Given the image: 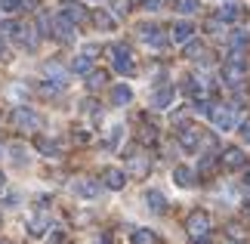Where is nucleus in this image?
<instances>
[{
    "label": "nucleus",
    "mask_w": 250,
    "mask_h": 244,
    "mask_svg": "<svg viewBox=\"0 0 250 244\" xmlns=\"http://www.w3.org/2000/svg\"><path fill=\"white\" fill-rule=\"evenodd\" d=\"M244 74H247V59H244V53H232L229 59L223 62V81L229 87H238L244 81Z\"/></svg>",
    "instance_id": "nucleus-1"
},
{
    "label": "nucleus",
    "mask_w": 250,
    "mask_h": 244,
    "mask_svg": "<svg viewBox=\"0 0 250 244\" xmlns=\"http://www.w3.org/2000/svg\"><path fill=\"white\" fill-rule=\"evenodd\" d=\"M238 109H241V105H216L213 114H210V121H213L216 130L229 133V130H235V124H238Z\"/></svg>",
    "instance_id": "nucleus-2"
},
{
    "label": "nucleus",
    "mask_w": 250,
    "mask_h": 244,
    "mask_svg": "<svg viewBox=\"0 0 250 244\" xmlns=\"http://www.w3.org/2000/svg\"><path fill=\"white\" fill-rule=\"evenodd\" d=\"M13 124L19 127V130H41L43 118L34 109H28V105H16L13 109Z\"/></svg>",
    "instance_id": "nucleus-3"
},
{
    "label": "nucleus",
    "mask_w": 250,
    "mask_h": 244,
    "mask_svg": "<svg viewBox=\"0 0 250 244\" xmlns=\"http://www.w3.org/2000/svg\"><path fill=\"white\" fill-rule=\"evenodd\" d=\"M186 232L191 238H207L210 235V213L207 210H191L188 213V220H186Z\"/></svg>",
    "instance_id": "nucleus-4"
},
{
    "label": "nucleus",
    "mask_w": 250,
    "mask_h": 244,
    "mask_svg": "<svg viewBox=\"0 0 250 244\" xmlns=\"http://www.w3.org/2000/svg\"><path fill=\"white\" fill-rule=\"evenodd\" d=\"M111 65H114L118 74H133V71H136V62H133L127 44H114L111 46Z\"/></svg>",
    "instance_id": "nucleus-5"
},
{
    "label": "nucleus",
    "mask_w": 250,
    "mask_h": 244,
    "mask_svg": "<svg viewBox=\"0 0 250 244\" xmlns=\"http://www.w3.org/2000/svg\"><path fill=\"white\" fill-rule=\"evenodd\" d=\"M139 37H142L148 46H155V50H164V46H167V34L161 31L158 25H142V28H139Z\"/></svg>",
    "instance_id": "nucleus-6"
},
{
    "label": "nucleus",
    "mask_w": 250,
    "mask_h": 244,
    "mask_svg": "<svg viewBox=\"0 0 250 244\" xmlns=\"http://www.w3.org/2000/svg\"><path fill=\"white\" fill-rule=\"evenodd\" d=\"M102 185L111 192H121L124 185H127V173H124L121 167H105L102 170Z\"/></svg>",
    "instance_id": "nucleus-7"
},
{
    "label": "nucleus",
    "mask_w": 250,
    "mask_h": 244,
    "mask_svg": "<svg viewBox=\"0 0 250 244\" xmlns=\"http://www.w3.org/2000/svg\"><path fill=\"white\" fill-rule=\"evenodd\" d=\"M201 139H204V133H201L198 127H179V145L186 152H198Z\"/></svg>",
    "instance_id": "nucleus-8"
},
{
    "label": "nucleus",
    "mask_w": 250,
    "mask_h": 244,
    "mask_svg": "<svg viewBox=\"0 0 250 244\" xmlns=\"http://www.w3.org/2000/svg\"><path fill=\"white\" fill-rule=\"evenodd\" d=\"M59 13H62L65 19H68L71 25H81V22H86V6H83V3H78V0H65Z\"/></svg>",
    "instance_id": "nucleus-9"
},
{
    "label": "nucleus",
    "mask_w": 250,
    "mask_h": 244,
    "mask_svg": "<svg viewBox=\"0 0 250 244\" xmlns=\"http://www.w3.org/2000/svg\"><path fill=\"white\" fill-rule=\"evenodd\" d=\"M127 164H130V173H136V177H146V173H148V167H151L148 155H142L139 149H130V155H127Z\"/></svg>",
    "instance_id": "nucleus-10"
},
{
    "label": "nucleus",
    "mask_w": 250,
    "mask_h": 244,
    "mask_svg": "<svg viewBox=\"0 0 250 244\" xmlns=\"http://www.w3.org/2000/svg\"><path fill=\"white\" fill-rule=\"evenodd\" d=\"M74 195L78 198H99V192H102V185L96 182V179H74Z\"/></svg>",
    "instance_id": "nucleus-11"
},
{
    "label": "nucleus",
    "mask_w": 250,
    "mask_h": 244,
    "mask_svg": "<svg viewBox=\"0 0 250 244\" xmlns=\"http://www.w3.org/2000/svg\"><path fill=\"white\" fill-rule=\"evenodd\" d=\"M53 34L59 37V41H74V25H71L68 19L59 13V16L53 19Z\"/></svg>",
    "instance_id": "nucleus-12"
},
{
    "label": "nucleus",
    "mask_w": 250,
    "mask_h": 244,
    "mask_svg": "<svg viewBox=\"0 0 250 244\" xmlns=\"http://www.w3.org/2000/svg\"><path fill=\"white\" fill-rule=\"evenodd\" d=\"M13 37H16L19 46H28V50H34V46H37V34H34V28H28V25H19L16 31H13Z\"/></svg>",
    "instance_id": "nucleus-13"
},
{
    "label": "nucleus",
    "mask_w": 250,
    "mask_h": 244,
    "mask_svg": "<svg viewBox=\"0 0 250 244\" xmlns=\"http://www.w3.org/2000/svg\"><path fill=\"white\" fill-rule=\"evenodd\" d=\"M133 102V90L127 84H114L111 87V105H118V109H124V105Z\"/></svg>",
    "instance_id": "nucleus-14"
},
{
    "label": "nucleus",
    "mask_w": 250,
    "mask_h": 244,
    "mask_svg": "<svg viewBox=\"0 0 250 244\" xmlns=\"http://www.w3.org/2000/svg\"><path fill=\"white\" fill-rule=\"evenodd\" d=\"M46 229H50V217H46V213H37V217H31V222H28V235L31 238H43Z\"/></svg>",
    "instance_id": "nucleus-15"
},
{
    "label": "nucleus",
    "mask_w": 250,
    "mask_h": 244,
    "mask_svg": "<svg viewBox=\"0 0 250 244\" xmlns=\"http://www.w3.org/2000/svg\"><path fill=\"white\" fill-rule=\"evenodd\" d=\"M173 87H161V90H155V96H151V105H155L158 111H164V109H170L173 105Z\"/></svg>",
    "instance_id": "nucleus-16"
},
{
    "label": "nucleus",
    "mask_w": 250,
    "mask_h": 244,
    "mask_svg": "<svg viewBox=\"0 0 250 244\" xmlns=\"http://www.w3.org/2000/svg\"><path fill=\"white\" fill-rule=\"evenodd\" d=\"M146 204H148L151 213H164L167 210V198H164V192H158V189H148L146 192Z\"/></svg>",
    "instance_id": "nucleus-17"
},
{
    "label": "nucleus",
    "mask_w": 250,
    "mask_h": 244,
    "mask_svg": "<svg viewBox=\"0 0 250 244\" xmlns=\"http://www.w3.org/2000/svg\"><path fill=\"white\" fill-rule=\"evenodd\" d=\"M195 37V25L191 22H176L173 25V44H186Z\"/></svg>",
    "instance_id": "nucleus-18"
},
{
    "label": "nucleus",
    "mask_w": 250,
    "mask_h": 244,
    "mask_svg": "<svg viewBox=\"0 0 250 244\" xmlns=\"http://www.w3.org/2000/svg\"><path fill=\"white\" fill-rule=\"evenodd\" d=\"M223 164L229 170H241L244 167V152L241 149H226L223 152Z\"/></svg>",
    "instance_id": "nucleus-19"
},
{
    "label": "nucleus",
    "mask_w": 250,
    "mask_h": 244,
    "mask_svg": "<svg viewBox=\"0 0 250 244\" xmlns=\"http://www.w3.org/2000/svg\"><path fill=\"white\" fill-rule=\"evenodd\" d=\"M43 74L50 77L53 84H62V87L68 84V81H65V77H68V71H65V68H62L59 62H46V65H43Z\"/></svg>",
    "instance_id": "nucleus-20"
},
{
    "label": "nucleus",
    "mask_w": 250,
    "mask_h": 244,
    "mask_svg": "<svg viewBox=\"0 0 250 244\" xmlns=\"http://www.w3.org/2000/svg\"><path fill=\"white\" fill-rule=\"evenodd\" d=\"M173 179H176V185H182V189H191V185H195V170L179 164V167L173 170Z\"/></svg>",
    "instance_id": "nucleus-21"
},
{
    "label": "nucleus",
    "mask_w": 250,
    "mask_h": 244,
    "mask_svg": "<svg viewBox=\"0 0 250 244\" xmlns=\"http://www.w3.org/2000/svg\"><path fill=\"white\" fill-rule=\"evenodd\" d=\"M71 71H74V74H90V71H93V53H90V50L81 53L78 59L71 62Z\"/></svg>",
    "instance_id": "nucleus-22"
},
{
    "label": "nucleus",
    "mask_w": 250,
    "mask_h": 244,
    "mask_svg": "<svg viewBox=\"0 0 250 244\" xmlns=\"http://www.w3.org/2000/svg\"><path fill=\"white\" fill-rule=\"evenodd\" d=\"M105 81H108V71H90V74H86V90H90V93L102 90Z\"/></svg>",
    "instance_id": "nucleus-23"
},
{
    "label": "nucleus",
    "mask_w": 250,
    "mask_h": 244,
    "mask_svg": "<svg viewBox=\"0 0 250 244\" xmlns=\"http://www.w3.org/2000/svg\"><path fill=\"white\" fill-rule=\"evenodd\" d=\"M229 44H232V53H244L250 41H247V34L241 31V28H235V31L229 34Z\"/></svg>",
    "instance_id": "nucleus-24"
},
{
    "label": "nucleus",
    "mask_w": 250,
    "mask_h": 244,
    "mask_svg": "<svg viewBox=\"0 0 250 244\" xmlns=\"http://www.w3.org/2000/svg\"><path fill=\"white\" fill-rule=\"evenodd\" d=\"M241 16H244L241 6H235V3H226L223 9H219V19H223V22H238Z\"/></svg>",
    "instance_id": "nucleus-25"
},
{
    "label": "nucleus",
    "mask_w": 250,
    "mask_h": 244,
    "mask_svg": "<svg viewBox=\"0 0 250 244\" xmlns=\"http://www.w3.org/2000/svg\"><path fill=\"white\" fill-rule=\"evenodd\" d=\"M133 244H155V232H148V229H133V235H130Z\"/></svg>",
    "instance_id": "nucleus-26"
},
{
    "label": "nucleus",
    "mask_w": 250,
    "mask_h": 244,
    "mask_svg": "<svg viewBox=\"0 0 250 244\" xmlns=\"http://www.w3.org/2000/svg\"><path fill=\"white\" fill-rule=\"evenodd\" d=\"M93 22L99 25L102 31H111V28H114V19H111L108 13H105V9H96V13H93Z\"/></svg>",
    "instance_id": "nucleus-27"
},
{
    "label": "nucleus",
    "mask_w": 250,
    "mask_h": 244,
    "mask_svg": "<svg viewBox=\"0 0 250 244\" xmlns=\"http://www.w3.org/2000/svg\"><path fill=\"white\" fill-rule=\"evenodd\" d=\"M182 46H186L188 59H201V56H204V44H201V41H186Z\"/></svg>",
    "instance_id": "nucleus-28"
},
{
    "label": "nucleus",
    "mask_w": 250,
    "mask_h": 244,
    "mask_svg": "<svg viewBox=\"0 0 250 244\" xmlns=\"http://www.w3.org/2000/svg\"><path fill=\"white\" fill-rule=\"evenodd\" d=\"M0 3H3V9H6V13H22V9H28V6H31L28 0H0Z\"/></svg>",
    "instance_id": "nucleus-29"
},
{
    "label": "nucleus",
    "mask_w": 250,
    "mask_h": 244,
    "mask_svg": "<svg viewBox=\"0 0 250 244\" xmlns=\"http://www.w3.org/2000/svg\"><path fill=\"white\" fill-rule=\"evenodd\" d=\"M9 158H13L16 164H25V161H28V155H25V145H19V142H16V145H9Z\"/></svg>",
    "instance_id": "nucleus-30"
},
{
    "label": "nucleus",
    "mask_w": 250,
    "mask_h": 244,
    "mask_svg": "<svg viewBox=\"0 0 250 244\" xmlns=\"http://www.w3.org/2000/svg\"><path fill=\"white\" fill-rule=\"evenodd\" d=\"M176 9H179L182 16H191L198 9V0H176Z\"/></svg>",
    "instance_id": "nucleus-31"
},
{
    "label": "nucleus",
    "mask_w": 250,
    "mask_h": 244,
    "mask_svg": "<svg viewBox=\"0 0 250 244\" xmlns=\"http://www.w3.org/2000/svg\"><path fill=\"white\" fill-rule=\"evenodd\" d=\"M37 149H41L43 155H59V145H56V142H50V139H43V136L37 139Z\"/></svg>",
    "instance_id": "nucleus-32"
},
{
    "label": "nucleus",
    "mask_w": 250,
    "mask_h": 244,
    "mask_svg": "<svg viewBox=\"0 0 250 244\" xmlns=\"http://www.w3.org/2000/svg\"><path fill=\"white\" fill-rule=\"evenodd\" d=\"M121 133H124V127H111V133H108V142H105V145H108V149H114V145L121 142Z\"/></svg>",
    "instance_id": "nucleus-33"
},
{
    "label": "nucleus",
    "mask_w": 250,
    "mask_h": 244,
    "mask_svg": "<svg viewBox=\"0 0 250 244\" xmlns=\"http://www.w3.org/2000/svg\"><path fill=\"white\" fill-rule=\"evenodd\" d=\"M161 6H164V0H142V9H148V13H158Z\"/></svg>",
    "instance_id": "nucleus-34"
},
{
    "label": "nucleus",
    "mask_w": 250,
    "mask_h": 244,
    "mask_svg": "<svg viewBox=\"0 0 250 244\" xmlns=\"http://www.w3.org/2000/svg\"><path fill=\"white\" fill-rule=\"evenodd\" d=\"M213 164H216V155H207V158L201 161V173H210V170H213Z\"/></svg>",
    "instance_id": "nucleus-35"
},
{
    "label": "nucleus",
    "mask_w": 250,
    "mask_h": 244,
    "mask_svg": "<svg viewBox=\"0 0 250 244\" xmlns=\"http://www.w3.org/2000/svg\"><path fill=\"white\" fill-rule=\"evenodd\" d=\"M16 28H19V22H13V19H6V22L0 25V31H3V34H13Z\"/></svg>",
    "instance_id": "nucleus-36"
},
{
    "label": "nucleus",
    "mask_w": 250,
    "mask_h": 244,
    "mask_svg": "<svg viewBox=\"0 0 250 244\" xmlns=\"http://www.w3.org/2000/svg\"><path fill=\"white\" fill-rule=\"evenodd\" d=\"M241 139H247V142H250V121H244V124H241Z\"/></svg>",
    "instance_id": "nucleus-37"
},
{
    "label": "nucleus",
    "mask_w": 250,
    "mask_h": 244,
    "mask_svg": "<svg viewBox=\"0 0 250 244\" xmlns=\"http://www.w3.org/2000/svg\"><path fill=\"white\" fill-rule=\"evenodd\" d=\"M6 189V177H3V170H0V192Z\"/></svg>",
    "instance_id": "nucleus-38"
},
{
    "label": "nucleus",
    "mask_w": 250,
    "mask_h": 244,
    "mask_svg": "<svg viewBox=\"0 0 250 244\" xmlns=\"http://www.w3.org/2000/svg\"><path fill=\"white\" fill-rule=\"evenodd\" d=\"M6 53V41H3V34H0V56Z\"/></svg>",
    "instance_id": "nucleus-39"
},
{
    "label": "nucleus",
    "mask_w": 250,
    "mask_h": 244,
    "mask_svg": "<svg viewBox=\"0 0 250 244\" xmlns=\"http://www.w3.org/2000/svg\"><path fill=\"white\" fill-rule=\"evenodd\" d=\"M244 182H247V185H250V167H247V170H244Z\"/></svg>",
    "instance_id": "nucleus-40"
},
{
    "label": "nucleus",
    "mask_w": 250,
    "mask_h": 244,
    "mask_svg": "<svg viewBox=\"0 0 250 244\" xmlns=\"http://www.w3.org/2000/svg\"><path fill=\"white\" fill-rule=\"evenodd\" d=\"M0 155H3V142H0Z\"/></svg>",
    "instance_id": "nucleus-41"
},
{
    "label": "nucleus",
    "mask_w": 250,
    "mask_h": 244,
    "mask_svg": "<svg viewBox=\"0 0 250 244\" xmlns=\"http://www.w3.org/2000/svg\"><path fill=\"white\" fill-rule=\"evenodd\" d=\"M247 213H250V201H247Z\"/></svg>",
    "instance_id": "nucleus-42"
},
{
    "label": "nucleus",
    "mask_w": 250,
    "mask_h": 244,
    "mask_svg": "<svg viewBox=\"0 0 250 244\" xmlns=\"http://www.w3.org/2000/svg\"><path fill=\"white\" fill-rule=\"evenodd\" d=\"M229 244H232V241H229Z\"/></svg>",
    "instance_id": "nucleus-43"
}]
</instances>
